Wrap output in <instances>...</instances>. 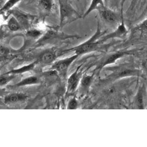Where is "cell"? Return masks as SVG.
<instances>
[{"label": "cell", "instance_id": "cell-1", "mask_svg": "<svg viewBox=\"0 0 147 147\" xmlns=\"http://www.w3.org/2000/svg\"><path fill=\"white\" fill-rule=\"evenodd\" d=\"M107 31H102L101 30L100 24L98 23L96 32L87 41L74 48L68 49V50H67L64 51L68 52L73 51L75 52V54H77L78 56H80L85 54H88L99 50L101 48H102V47H101V45L102 44L100 42L99 40L100 38L102 37L103 35Z\"/></svg>", "mask_w": 147, "mask_h": 147}, {"label": "cell", "instance_id": "cell-2", "mask_svg": "<svg viewBox=\"0 0 147 147\" xmlns=\"http://www.w3.org/2000/svg\"><path fill=\"white\" fill-rule=\"evenodd\" d=\"M59 8L60 27H63L68 22V21L72 18L77 20L82 17L78 12L74 8L69 0H58Z\"/></svg>", "mask_w": 147, "mask_h": 147}, {"label": "cell", "instance_id": "cell-3", "mask_svg": "<svg viewBox=\"0 0 147 147\" xmlns=\"http://www.w3.org/2000/svg\"><path fill=\"white\" fill-rule=\"evenodd\" d=\"M113 73L109 77L111 79H118L129 76H138L141 75V71L131 65H124L110 68Z\"/></svg>", "mask_w": 147, "mask_h": 147}, {"label": "cell", "instance_id": "cell-4", "mask_svg": "<svg viewBox=\"0 0 147 147\" xmlns=\"http://www.w3.org/2000/svg\"><path fill=\"white\" fill-rule=\"evenodd\" d=\"M77 38L78 35H69L62 32H59L55 30H48L44 34L41 36L40 38L36 43V46H41L47 44L57 40H65L67 38Z\"/></svg>", "mask_w": 147, "mask_h": 147}, {"label": "cell", "instance_id": "cell-5", "mask_svg": "<svg viewBox=\"0 0 147 147\" xmlns=\"http://www.w3.org/2000/svg\"><path fill=\"white\" fill-rule=\"evenodd\" d=\"M132 54V52L130 51H120L107 54L106 55L104 56L98 63L96 70H101L106 66L115 63L118 59L123 57L131 55Z\"/></svg>", "mask_w": 147, "mask_h": 147}, {"label": "cell", "instance_id": "cell-6", "mask_svg": "<svg viewBox=\"0 0 147 147\" xmlns=\"http://www.w3.org/2000/svg\"><path fill=\"white\" fill-rule=\"evenodd\" d=\"M78 57L77 54H75L69 57L59 59L53 64L51 69L55 71L63 77H65L69 66Z\"/></svg>", "mask_w": 147, "mask_h": 147}, {"label": "cell", "instance_id": "cell-7", "mask_svg": "<svg viewBox=\"0 0 147 147\" xmlns=\"http://www.w3.org/2000/svg\"><path fill=\"white\" fill-rule=\"evenodd\" d=\"M9 13L16 18L22 29L24 30H28L30 29V24L35 18V16L24 13V12L17 8L12 9L9 12Z\"/></svg>", "mask_w": 147, "mask_h": 147}, {"label": "cell", "instance_id": "cell-8", "mask_svg": "<svg viewBox=\"0 0 147 147\" xmlns=\"http://www.w3.org/2000/svg\"><path fill=\"white\" fill-rule=\"evenodd\" d=\"M101 18L105 22L110 24H117L119 21V15L114 10L104 5L97 10Z\"/></svg>", "mask_w": 147, "mask_h": 147}, {"label": "cell", "instance_id": "cell-9", "mask_svg": "<svg viewBox=\"0 0 147 147\" xmlns=\"http://www.w3.org/2000/svg\"><path fill=\"white\" fill-rule=\"evenodd\" d=\"M127 33L128 30L124 24V18L122 17L121 20V23L118 26L115 30L111 33L106 35L104 36H102V37H101V38L99 40V41L100 43L102 44L109 39L115 38H123L125 37Z\"/></svg>", "mask_w": 147, "mask_h": 147}, {"label": "cell", "instance_id": "cell-10", "mask_svg": "<svg viewBox=\"0 0 147 147\" xmlns=\"http://www.w3.org/2000/svg\"><path fill=\"white\" fill-rule=\"evenodd\" d=\"M57 58L56 53L52 49H48L41 52L36 61L37 63L44 65L53 64Z\"/></svg>", "mask_w": 147, "mask_h": 147}, {"label": "cell", "instance_id": "cell-11", "mask_svg": "<svg viewBox=\"0 0 147 147\" xmlns=\"http://www.w3.org/2000/svg\"><path fill=\"white\" fill-rule=\"evenodd\" d=\"M81 66H79L74 72H73L69 76L67 82V94H69L73 93L76 90L78 85L80 82L81 78V71H80Z\"/></svg>", "mask_w": 147, "mask_h": 147}, {"label": "cell", "instance_id": "cell-12", "mask_svg": "<svg viewBox=\"0 0 147 147\" xmlns=\"http://www.w3.org/2000/svg\"><path fill=\"white\" fill-rule=\"evenodd\" d=\"M28 96L22 93H13L7 95L4 98V102L7 104H14L25 101Z\"/></svg>", "mask_w": 147, "mask_h": 147}, {"label": "cell", "instance_id": "cell-13", "mask_svg": "<svg viewBox=\"0 0 147 147\" xmlns=\"http://www.w3.org/2000/svg\"><path fill=\"white\" fill-rule=\"evenodd\" d=\"M94 74L92 75H84L82 77L80 80L81 91L83 93H86L90 89L91 85L93 81Z\"/></svg>", "mask_w": 147, "mask_h": 147}, {"label": "cell", "instance_id": "cell-14", "mask_svg": "<svg viewBox=\"0 0 147 147\" xmlns=\"http://www.w3.org/2000/svg\"><path fill=\"white\" fill-rule=\"evenodd\" d=\"M105 5L104 0H91V3L89 5L86 12L84 13L82 18H85L88 16L91 13L95 10H98L101 7Z\"/></svg>", "mask_w": 147, "mask_h": 147}, {"label": "cell", "instance_id": "cell-15", "mask_svg": "<svg viewBox=\"0 0 147 147\" xmlns=\"http://www.w3.org/2000/svg\"><path fill=\"white\" fill-rule=\"evenodd\" d=\"M38 6L44 13H49L53 9L54 3L53 0H39Z\"/></svg>", "mask_w": 147, "mask_h": 147}, {"label": "cell", "instance_id": "cell-16", "mask_svg": "<svg viewBox=\"0 0 147 147\" xmlns=\"http://www.w3.org/2000/svg\"><path fill=\"white\" fill-rule=\"evenodd\" d=\"M7 27L9 30L13 32H16L22 30V28L20 26V23L16 19V18L13 16L11 15L7 21Z\"/></svg>", "mask_w": 147, "mask_h": 147}, {"label": "cell", "instance_id": "cell-17", "mask_svg": "<svg viewBox=\"0 0 147 147\" xmlns=\"http://www.w3.org/2000/svg\"><path fill=\"white\" fill-rule=\"evenodd\" d=\"M36 64H38L37 61H35V62L31 63L29 65H26V66H23L21 68H18V69H13L11 70L8 72H7L6 74H14V75H16V74H22L24 72H26L28 71H30L31 70H32L35 66L36 65Z\"/></svg>", "mask_w": 147, "mask_h": 147}, {"label": "cell", "instance_id": "cell-18", "mask_svg": "<svg viewBox=\"0 0 147 147\" xmlns=\"http://www.w3.org/2000/svg\"><path fill=\"white\" fill-rule=\"evenodd\" d=\"M21 0H7L1 8V14L9 13L14 7L19 3Z\"/></svg>", "mask_w": 147, "mask_h": 147}, {"label": "cell", "instance_id": "cell-19", "mask_svg": "<svg viewBox=\"0 0 147 147\" xmlns=\"http://www.w3.org/2000/svg\"><path fill=\"white\" fill-rule=\"evenodd\" d=\"M38 82H39V80L38 79L37 77L35 76H31L22 80L21 81L17 83L15 86L22 87V86H26V85H28L36 84H38Z\"/></svg>", "mask_w": 147, "mask_h": 147}, {"label": "cell", "instance_id": "cell-20", "mask_svg": "<svg viewBox=\"0 0 147 147\" xmlns=\"http://www.w3.org/2000/svg\"><path fill=\"white\" fill-rule=\"evenodd\" d=\"M135 104L138 109H144V90L142 88H140L137 94L135 99Z\"/></svg>", "mask_w": 147, "mask_h": 147}, {"label": "cell", "instance_id": "cell-21", "mask_svg": "<svg viewBox=\"0 0 147 147\" xmlns=\"http://www.w3.org/2000/svg\"><path fill=\"white\" fill-rule=\"evenodd\" d=\"M134 30L143 34H147V18L134 27Z\"/></svg>", "mask_w": 147, "mask_h": 147}, {"label": "cell", "instance_id": "cell-22", "mask_svg": "<svg viewBox=\"0 0 147 147\" xmlns=\"http://www.w3.org/2000/svg\"><path fill=\"white\" fill-rule=\"evenodd\" d=\"M26 36L31 38H39L42 35L41 31L36 29H29L27 31Z\"/></svg>", "mask_w": 147, "mask_h": 147}, {"label": "cell", "instance_id": "cell-23", "mask_svg": "<svg viewBox=\"0 0 147 147\" xmlns=\"http://www.w3.org/2000/svg\"><path fill=\"white\" fill-rule=\"evenodd\" d=\"M16 77L15 75L11 74L8 75L7 74H5L4 75H2L0 78V84H1V86H3L5 84H7L10 80L13 79Z\"/></svg>", "mask_w": 147, "mask_h": 147}, {"label": "cell", "instance_id": "cell-24", "mask_svg": "<svg viewBox=\"0 0 147 147\" xmlns=\"http://www.w3.org/2000/svg\"><path fill=\"white\" fill-rule=\"evenodd\" d=\"M78 107V102L75 98H73L69 100L67 105V109H75Z\"/></svg>", "mask_w": 147, "mask_h": 147}, {"label": "cell", "instance_id": "cell-25", "mask_svg": "<svg viewBox=\"0 0 147 147\" xmlns=\"http://www.w3.org/2000/svg\"><path fill=\"white\" fill-rule=\"evenodd\" d=\"M9 53V51L7 48L1 45V60L3 59L4 58H5L8 56Z\"/></svg>", "mask_w": 147, "mask_h": 147}, {"label": "cell", "instance_id": "cell-26", "mask_svg": "<svg viewBox=\"0 0 147 147\" xmlns=\"http://www.w3.org/2000/svg\"><path fill=\"white\" fill-rule=\"evenodd\" d=\"M142 67H143L144 69L147 72V59L145 60V61H144V62H143Z\"/></svg>", "mask_w": 147, "mask_h": 147}, {"label": "cell", "instance_id": "cell-27", "mask_svg": "<svg viewBox=\"0 0 147 147\" xmlns=\"http://www.w3.org/2000/svg\"><path fill=\"white\" fill-rule=\"evenodd\" d=\"M1 1H4V0H1Z\"/></svg>", "mask_w": 147, "mask_h": 147}, {"label": "cell", "instance_id": "cell-28", "mask_svg": "<svg viewBox=\"0 0 147 147\" xmlns=\"http://www.w3.org/2000/svg\"><path fill=\"white\" fill-rule=\"evenodd\" d=\"M77 1H80V0H77Z\"/></svg>", "mask_w": 147, "mask_h": 147}]
</instances>
